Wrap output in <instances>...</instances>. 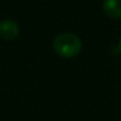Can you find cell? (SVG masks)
Instances as JSON below:
<instances>
[{"mask_svg": "<svg viewBox=\"0 0 121 121\" xmlns=\"http://www.w3.org/2000/svg\"><path fill=\"white\" fill-rule=\"evenodd\" d=\"M52 48L58 56L63 58H73L81 52L82 42L76 35L65 32L55 37Z\"/></svg>", "mask_w": 121, "mask_h": 121, "instance_id": "6da1fadb", "label": "cell"}, {"mask_svg": "<svg viewBox=\"0 0 121 121\" xmlns=\"http://www.w3.org/2000/svg\"><path fill=\"white\" fill-rule=\"evenodd\" d=\"M19 36V26L12 19H6L0 23V37L5 40H14Z\"/></svg>", "mask_w": 121, "mask_h": 121, "instance_id": "7a4b0ae2", "label": "cell"}, {"mask_svg": "<svg viewBox=\"0 0 121 121\" xmlns=\"http://www.w3.org/2000/svg\"><path fill=\"white\" fill-rule=\"evenodd\" d=\"M103 12L114 19H121V0H103Z\"/></svg>", "mask_w": 121, "mask_h": 121, "instance_id": "3957f363", "label": "cell"}, {"mask_svg": "<svg viewBox=\"0 0 121 121\" xmlns=\"http://www.w3.org/2000/svg\"><path fill=\"white\" fill-rule=\"evenodd\" d=\"M119 50L121 51V38H120V40H119Z\"/></svg>", "mask_w": 121, "mask_h": 121, "instance_id": "277c9868", "label": "cell"}]
</instances>
